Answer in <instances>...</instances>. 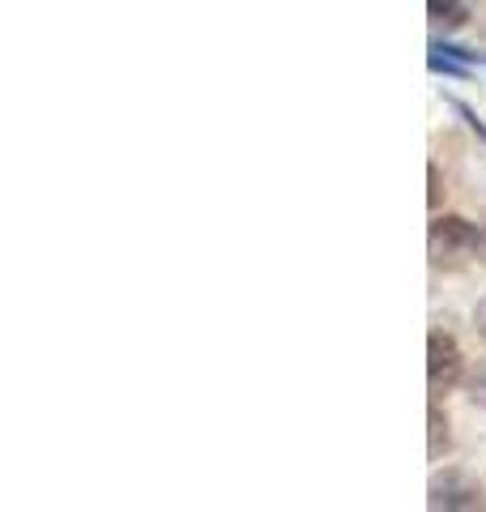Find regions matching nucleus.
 <instances>
[{
	"mask_svg": "<svg viewBox=\"0 0 486 512\" xmlns=\"http://www.w3.org/2000/svg\"><path fill=\"white\" fill-rule=\"evenodd\" d=\"M469 252H478V227L465 218H440L431 227V256L435 265H461Z\"/></svg>",
	"mask_w": 486,
	"mask_h": 512,
	"instance_id": "nucleus-2",
	"label": "nucleus"
},
{
	"mask_svg": "<svg viewBox=\"0 0 486 512\" xmlns=\"http://www.w3.org/2000/svg\"><path fill=\"white\" fill-rule=\"evenodd\" d=\"M469 397H474L478 406H486V363H478V372L469 376Z\"/></svg>",
	"mask_w": 486,
	"mask_h": 512,
	"instance_id": "nucleus-6",
	"label": "nucleus"
},
{
	"mask_svg": "<svg viewBox=\"0 0 486 512\" xmlns=\"http://www.w3.org/2000/svg\"><path fill=\"white\" fill-rule=\"evenodd\" d=\"M431 5V22L444 30H457L469 22V0H427Z\"/></svg>",
	"mask_w": 486,
	"mask_h": 512,
	"instance_id": "nucleus-4",
	"label": "nucleus"
},
{
	"mask_svg": "<svg viewBox=\"0 0 486 512\" xmlns=\"http://www.w3.org/2000/svg\"><path fill=\"white\" fill-rule=\"evenodd\" d=\"M465 372V359H461V346L448 338V333L435 329L427 338V380H431V393H452L461 384Z\"/></svg>",
	"mask_w": 486,
	"mask_h": 512,
	"instance_id": "nucleus-1",
	"label": "nucleus"
},
{
	"mask_svg": "<svg viewBox=\"0 0 486 512\" xmlns=\"http://www.w3.org/2000/svg\"><path fill=\"white\" fill-rule=\"evenodd\" d=\"M478 252L486 256V227H478Z\"/></svg>",
	"mask_w": 486,
	"mask_h": 512,
	"instance_id": "nucleus-8",
	"label": "nucleus"
},
{
	"mask_svg": "<svg viewBox=\"0 0 486 512\" xmlns=\"http://www.w3.org/2000/svg\"><path fill=\"white\" fill-rule=\"evenodd\" d=\"M444 444H448V423L440 419V410L431 406V457H440Z\"/></svg>",
	"mask_w": 486,
	"mask_h": 512,
	"instance_id": "nucleus-5",
	"label": "nucleus"
},
{
	"mask_svg": "<svg viewBox=\"0 0 486 512\" xmlns=\"http://www.w3.org/2000/svg\"><path fill=\"white\" fill-rule=\"evenodd\" d=\"M431 508H482L486 495L482 487L474 483L469 474H457V470H444L431 478Z\"/></svg>",
	"mask_w": 486,
	"mask_h": 512,
	"instance_id": "nucleus-3",
	"label": "nucleus"
},
{
	"mask_svg": "<svg viewBox=\"0 0 486 512\" xmlns=\"http://www.w3.org/2000/svg\"><path fill=\"white\" fill-rule=\"evenodd\" d=\"M474 325H478V333H482V338H486V299L478 303V308H474Z\"/></svg>",
	"mask_w": 486,
	"mask_h": 512,
	"instance_id": "nucleus-7",
	"label": "nucleus"
}]
</instances>
